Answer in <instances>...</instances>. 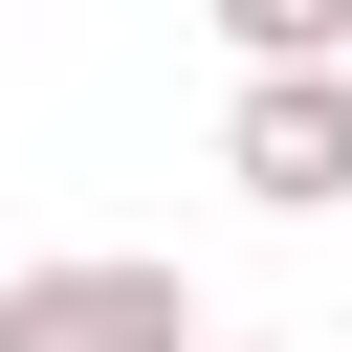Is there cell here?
<instances>
[{
  "label": "cell",
  "mask_w": 352,
  "mask_h": 352,
  "mask_svg": "<svg viewBox=\"0 0 352 352\" xmlns=\"http://www.w3.org/2000/svg\"><path fill=\"white\" fill-rule=\"evenodd\" d=\"M0 352H220V330L154 242H66V264H0Z\"/></svg>",
  "instance_id": "1"
},
{
  "label": "cell",
  "mask_w": 352,
  "mask_h": 352,
  "mask_svg": "<svg viewBox=\"0 0 352 352\" xmlns=\"http://www.w3.org/2000/svg\"><path fill=\"white\" fill-rule=\"evenodd\" d=\"M220 176H242L264 220H330V198H352V66H242V88H220Z\"/></svg>",
  "instance_id": "2"
},
{
  "label": "cell",
  "mask_w": 352,
  "mask_h": 352,
  "mask_svg": "<svg viewBox=\"0 0 352 352\" xmlns=\"http://www.w3.org/2000/svg\"><path fill=\"white\" fill-rule=\"evenodd\" d=\"M242 66H352V0H220Z\"/></svg>",
  "instance_id": "3"
},
{
  "label": "cell",
  "mask_w": 352,
  "mask_h": 352,
  "mask_svg": "<svg viewBox=\"0 0 352 352\" xmlns=\"http://www.w3.org/2000/svg\"><path fill=\"white\" fill-rule=\"evenodd\" d=\"M220 352H308V330H220Z\"/></svg>",
  "instance_id": "4"
}]
</instances>
